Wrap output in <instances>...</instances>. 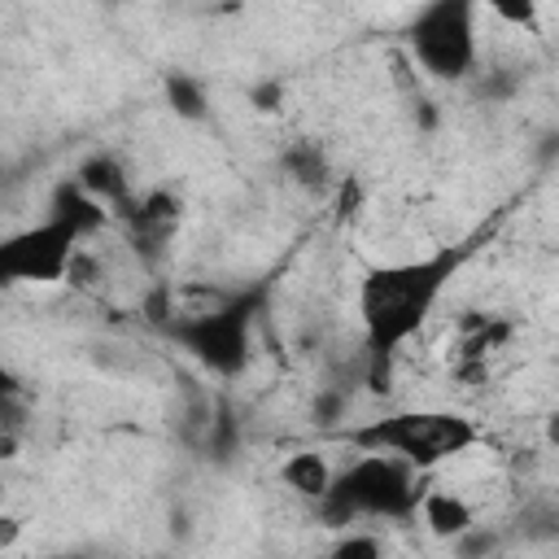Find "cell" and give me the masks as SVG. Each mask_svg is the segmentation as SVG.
Listing matches in <instances>:
<instances>
[{"mask_svg": "<svg viewBox=\"0 0 559 559\" xmlns=\"http://www.w3.org/2000/svg\"><path fill=\"white\" fill-rule=\"evenodd\" d=\"M74 179H79V188L92 192L109 214H127L131 201H135L131 170L122 166L118 153H92V157H83L79 170H74Z\"/></svg>", "mask_w": 559, "mask_h": 559, "instance_id": "cell-7", "label": "cell"}, {"mask_svg": "<svg viewBox=\"0 0 559 559\" xmlns=\"http://www.w3.org/2000/svg\"><path fill=\"white\" fill-rule=\"evenodd\" d=\"M48 559H87V555H79V550H57V555H48Z\"/></svg>", "mask_w": 559, "mask_h": 559, "instance_id": "cell-18", "label": "cell"}, {"mask_svg": "<svg viewBox=\"0 0 559 559\" xmlns=\"http://www.w3.org/2000/svg\"><path fill=\"white\" fill-rule=\"evenodd\" d=\"M345 441L362 454H393V459H402L428 476L441 463L467 454L480 441V432H476V419H467L463 411L406 406V411H389V415H376L367 424H354L345 432Z\"/></svg>", "mask_w": 559, "mask_h": 559, "instance_id": "cell-2", "label": "cell"}, {"mask_svg": "<svg viewBox=\"0 0 559 559\" xmlns=\"http://www.w3.org/2000/svg\"><path fill=\"white\" fill-rule=\"evenodd\" d=\"M280 166H284V175H288L297 188H306V192L323 188V183H328V175H332V166H328V153H323L314 140H293V144L284 148Z\"/></svg>", "mask_w": 559, "mask_h": 559, "instance_id": "cell-11", "label": "cell"}, {"mask_svg": "<svg viewBox=\"0 0 559 559\" xmlns=\"http://www.w3.org/2000/svg\"><path fill=\"white\" fill-rule=\"evenodd\" d=\"M280 480H284V489H293L297 498L323 502L328 489H332V480H336V467L328 463L323 450H293V454L280 463Z\"/></svg>", "mask_w": 559, "mask_h": 559, "instance_id": "cell-10", "label": "cell"}, {"mask_svg": "<svg viewBox=\"0 0 559 559\" xmlns=\"http://www.w3.org/2000/svg\"><path fill=\"white\" fill-rule=\"evenodd\" d=\"M166 105H170L175 118H183V122H201V118L210 114V96H205L201 79H192V74H170V79H166Z\"/></svg>", "mask_w": 559, "mask_h": 559, "instance_id": "cell-12", "label": "cell"}, {"mask_svg": "<svg viewBox=\"0 0 559 559\" xmlns=\"http://www.w3.org/2000/svg\"><path fill=\"white\" fill-rule=\"evenodd\" d=\"M424 489H428V480L411 463H402L393 454L358 450L336 472L328 498L314 507L328 528H349L354 520H415Z\"/></svg>", "mask_w": 559, "mask_h": 559, "instance_id": "cell-3", "label": "cell"}, {"mask_svg": "<svg viewBox=\"0 0 559 559\" xmlns=\"http://www.w3.org/2000/svg\"><path fill=\"white\" fill-rule=\"evenodd\" d=\"M249 100H253V109H258V114H275V109H280V100H284V87H280V79H266V83H258V87L249 92Z\"/></svg>", "mask_w": 559, "mask_h": 559, "instance_id": "cell-16", "label": "cell"}, {"mask_svg": "<svg viewBox=\"0 0 559 559\" xmlns=\"http://www.w3.org/2000/svg\"><path fill=\"white\" fill-rule=\"evenodd\" d=\"M450 546H454V555H459V559H480V555H493L498 537H493L489 528H480V524H476L472 533H463V537H459V542H450Z\"/></svg>", "mask_w": 559, "mask_h": 559, "instance_id": "cell-15", "label": "cell"}, {"mask_svg": "<svg viewBox=\"0 0 559 559\" xmlns=\"http://www.w3.org/2000/svg\"><path fill=\"white\" fill-rule=\"evenodd\" d=\"M310 415H314V424H341L345 419V393L341 389H323L314 402H310Z\"/></svg>", "mask_w": 559, "mask_h": 559, "instance_id": "cell-14", "label": "cell"}, {"mask_svg": "<svg viewBox=\"0 0 559 559\" xmlns=\"http://www.w3.org/2000/svg\"><path fill=\"white\" fill-rule=\"evenodd\" d=\"M170 341L197 358L210 376L236 380L249 367L253 354V301L249 297H223L205 310H188L170 319Z\"/></svg>", "mask_w": 559, "mask_h": 559, "instance_id": "cell-4", "label": "cell"}, {"mask_svg": "<svg viewBox=\"0 0 559 559\" xmlns=\"http://www.w3.org/2000/svg\"><path fill=\"white\" fill-rule=\"evenodd\" d=\"M476 35H480L476 9L467 0H437L411 17L406 44H411L419 74H428L437 83H463L476 74V61H480Z\"/></svg>", "mask_w": 559, "mask_h": 559, "instance_id": "cell-5", "label": "cell"}, {"mask_svg": "<svg viewBox=\"0 0 559 559\" xmlns=\"http://www.w3.org/2000/svg\"><path fill=\"white\" fill-rule=\"evenodd\" d=\"M546 441L559 450V411H555V415H546Z\"/></svg>", "mask_w": 559, "mask_h": 559, "instance_id": "cell-17", "label": "cell"}, {"mask_svg": "<svg viewBox=\"0 0 559 559\" xmlns=\"http://www.w3.org/2000/svg\"><path fill=\"white\" fill-rule=\"evenodd\" d=\"M83 249V236L61 218H39L13 231L0 245V280L4 284H61Z\"/></svg>", "mask_w": 559, "mask_h": 559, "instance_id": "cell-6", "label": "cell"}, {"mask_svg": "<svg viewBox=\"0 0 559 559\" xmlns=\"http://www.w3.org/2000/svg\"><path fill=\"white\" fill-rule=\"evenodd\" d=\"M48 218H61V223H66V227H74L83 240H92V236L109 223V210H105L92 192H83V188H79V179H61V183L52 188Z\"/></svg>", "mask_w": 559, "mask_h": 559, "instance_id": "cell-9", "label": "cell"}, {"mask_svg": "<svg viewBox=\"0 0 559 559\" xmlns=\"http://www.w3.org/2000/svg\"><path fill=\"white\" fill-rule=\"evenodd\" d=\"M419 520L437 542H459L476 528V507L450 485H428L419 498Z\"/></svg>", "mask_w": 559, "mask_h": 559, "instance_id": "cell-8", "label": "cell"}, {"mask_svg": "<svg viewBox=\"0 0 559 559\" xmlns=\"http://www.w3.org/2000/svg\"><path fill=\"white\" fill-rule=\"evenodd\" d=\"M459 266H463V249H437L424 258L380 262L358 280L362 349H367V376L376 389L389 376V362L424 332L428 314L437 310Z\"/></svg>", "mask_w": 559, "mask_h": 559, "instance_id": "cell-1", "label": "cell"}, {"mask_svg": "<svg viewBox=\"0 0 559 559\" xmlns=\"http://www.w3.org/2000/svg\"><path fill=\"white\" fill-rule=\"evenodd\" d=\"M328 559H384V546L367 528H341L336 542L328 546Z\"/></svg>", "mask_w": 559, "mask_h": 559, "instance_id": "cell-13", "label": "cell"}]
</instances>
